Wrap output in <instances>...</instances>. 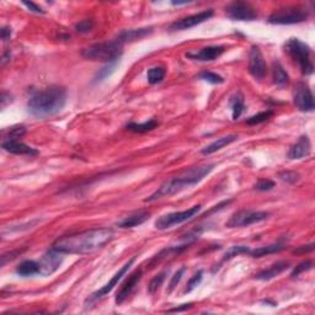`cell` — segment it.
Masks as SVG:
<instances>
[{
  "label": "cell",
  "mask_w": 315,
  "mask_h": 315,
  "mask_svg": "<svg viewBox=\"0 0 315 315\" xmlns=\"http://www.w3.org/2000/svg\"><path fill=\"white\" fill-rule=\"evenodd\" d=\"M166 275H167V271H164L161 272V274H159L155 276L153 280L149 282V286H148V293L149 295H154L157 290L160 288L161 286H163L165 278H166Z\"/></svg>",
  "instance_id": "obj_32"
},
{
  "label": "cell",
  "mask_w": 315,
  "mask_h": 315,
  "mask_svg": "<svg viewBox=\"0 0 315 315\" xmlns=\"http://www.w3.org/2000/svg\"><path fill=\"white\" fill-rule=\"evenodd\" d=\"M67 103V90L59 85L51 87L33 93L27 101V111L37 118H47L57 115Z\"/></svg>",
  "instance_id": "obj_2"
},
{
  "label": "cell",
  "mask_w": 315,
  "mask_h": 315,
  "mask_svg": "<svg viewBox=\"0 0 315 315\" xmlns=\"http://www.w3.org/2000/svg\"><path fill=\"white\" fill-rule=\"evenodd\" d=\"M134 261H136V258H132V259L128 260L126 264L122 266L120 270L116 272V274L114 275V277H112L111 280H110V282L106 283L103 287H101L100 289H97L96 292H94L91 296H89V298L87 299V301H85V305H87V307H89V305L94 304L95 302L100 301L101 298H103V297H105V296H108L109 293L111 292V290L114 289L116 286H117L118 282H120L122 278H123L124 275L127 274L128 270H130V268H131V266L134 264Z\"/></svg>",
  "instance_id": "obj_9"
},
{
  "label": "cell",
  "mask_w": 315,
  "mask_h": 315,
  "mask_svg": "<svg viewBox=\"0 0 315 315\" xmlns=\"http://www.w3.org/2000/svg\"><path fill=\"white\" fill-rule=\"evenodd\" d=\"M247 70L255 79H264L267 73V64L262 56L261 51L258 46H253L249 52V63H247Z\"/></svg>",
  "instance_id": "obj_14"
},
{
  "label": "cell",
  "mask_w": 315,
  "mask_h": 315,
  "mask_svg": "<svg viewBox=\"0 0 315 315\" xmlns=\"http://www.w3.org/2000/svg\"><path fill=\"white\" fill-rule=\"evenodd\" d=\"M213 169H215V165H201V166L191 167L190 170L185 171L182 175L165 181L154 194L145 198L144 202H154L160 200V198L170 197V196L181 192L182 190L197 185L204 177L209 175Z\"/></svg>",
  "instance_id": "obj_3"
},
{
  "label": "cell",
  "mask_w": 315,
  "mask_h": 315,
  "mask_svg": "<svg viewBox=\"0 0 315 315\" xmlns=\"http://www.w3.org/2000/svg\"><path fill=\"white\" fill-rule=\"evenodd\" d=\"M10 38H11V29L8 26H4L2 29V39L5 42Z\"/></svg>",
  "instance_id": "obj_44"
},
{
  "label": "cell",
  "mask_w": 315,
  "mask_h": 315,
  "mask_svg": "<svg viewBox=\"0 0 315 315\" xmlns=\"http://www.w3.org/2000/svg\"><path fill=\"white\" fill-rule=\"evenodd\" d=\"M311 267H313V262L309 261V260H307V261H303L298 266H296V268H295V270H293L292 274H290V276H292V277L299 276V275H301L302 272L310 270Z\"/></svg>",
  "instance_id": "obj_40"
},
{
  "label": "cell",
  "mask_w": 315,
  "mask_h": 315,
  "mask_svg": "<svg viewBox=\"0 0 315 315\" xmlns=\"http://www.w3.org/2000/svg\"><path fill=\"white\" fill-rule=\"evenodd\" d=\"M314 250V244H309V245H302L299 246L298 249H296L295 251H293V254H301V255H303V254H307V253H310Z\"/></svg>",
  "instance_id": "obj_43"
},
{
  "label": "cell",
  "mask_w": 315,
  "mask_h": 315,
  "mask_svg": "<svg viewBox=\"0 0 315 315\" xmlns=\"http://www.w3.org/2000/svg\"><path fill=\"white\" fill-rule=\"evenodd\" d=\"M192 307V303H187V304H182L181 307H177V308H173V309H169V313H179V311H183V310H187V309H190Z\"/></svg>",
  "instance_id": "obj_45"
},
{
  "label": "cell",
  "mask_w": 315,
  "mask_h": 315,
  "mask_svg": "<svg viewBox=\"0 0 315 315\" xmlns=\"http://www.w3.org/2000/svg\"><path fill=\"white\" fill-rule=\"evenodd\" d=\"M114 238V230L109 228H95L80 233L66 235L53 243L52 249L67 255H84L96 251Z\"/></svg>",
  "instance_id": "obj_1"
},
{
  "label": "cell",
  "mask_w": 315,
  "mask_h": 315,
  "mask_svg": "<svg viewBox=\"0 0 315 315\" xmlns=\"http://www.w3.org/2000/svg\"><path fill=\"white\" fill-rule=\"evenodd\" d=\"M202 280H203V271L200 270L196 272L194 276L190 278V281L187 282V284H186V288L185 290H183V293H191L192 290H194L196 287L202 282Z\"/></svg>",
  "instance_id": "obj_35"
},
{
  "label": "cell",
  "mask_w": 315,
  "mask_h": 315,
  "mask_svg": "<svg viewBox=\"0 0 315 315\" xmlns=\"http://www.w3.org/2000/svg\"><path fill=\"white\" fill-rule=\"evenodd\" d=\"M307 9L299 7H286L275 10L268 16V23L272 25H295L307 21Z\"/></svg>",
  "instance_id": "obj_6"
},
{
  "label": "cell",
  "mask_w": 315,
  "mask_h": 315,
  "mask_svg": "<svg viewBox=\"0 0 315 315\" xmlns=\"http://www.w3.org/2000/svg\"><path fill=\"white\" fill-rule=\"evenodd\" d=\"M149 33H152L151 27H143V29H134V30H124L118 35L117 39L121 42L122 45L126 44V42H133L137 39H142L145 36H148Z\"/></svg>",
  "instance_id": "obj_22"
},
{
  "label": "cell",
  "mask_w": 315,
  "mask_h": 315,
  "mask_svg": "<svg viewBox=\"0 0 315 315\" xmlns=\"http://www.w3.org/2000/svg\"><path fill=\"white\" fill-rule=\"evenodd\" d=\"M198 79L211 82V84H222V82H224V78H223L222 75L213 72H202L201 74L198 75Z\"/></svg>",
  "instance_id": "obj_34"
},
{
  "label": "cell",
  "mask_w": 315,
  "mask_h": 315,
  "mask_svg": "<svg viewBox=\"0 0 315 315\" xmlns=\"http://www.w3.org/2000/svg\"><path fill=\"white\" fill-rule=\"evenodd\" d=\"M201 211V204H196V206L188 208V209L181 211V212H173L164 215L155 221V228L159 230H165V229H169L174 225L182 224V223L190 221L194 217H196L198 212Z\"/></svg>",
  "instance_id": "obj_8"
},
{
  "label": "cell",
  "mask_w": 315,
  "mask_h": 315,
  "mask_svg": "<svg viewBox=\"0 0 315 315\" xmlns=\"http://www.w3.org/2000/svg\"><path fill=\"white\" fill-rule=\"evenodd\" d=\"M284 50L297 63L303 75L313 74L314 64L311 60V50L307 44L299 38H289L284 44Z\"/></svg>",
  "instance_id": "obj_5"
},
{
  "label": "cell",
  "mask_w": 315,
  "mask_h": 315,
  "mask_svg": "<svg viewBox=\"0 0 315 315\" xmlns=\"http://www.w3.org/2000/svg\"><path fill=\"white\" fill-rule=\"evenodd\" d=\"M165 75H166V68L164 66H158V67H153L146 72V79H148V82L152 85L159 84L164 80Z\"/></svg>",
  "instance_id": "obj_28"
},
{
  "label": "cell",
  "mask_w": 315,
  "mask_h": 315,
  "mask_svg": "<svg viewBox=\"0 0 315 315\" xmlns=\"http://www.w3.org/2000/svg\"><path fill=\"white\" fill-rule=\"evenodd\" d=\"M276 186V182L272 181V180H268V179H261L259 180L258 182L255 183V186H254V188L258 190V191H270V190H272Z\"/></svg>",
  "instance_id": "obj_36"
},
{
  "label": "cell",
  "mask_w": 315,
  "mask_h": 315,
  "mask_svg": "<svg viewBox=\"0 0 315 315\" xmlns=\"http://www.w3.org/2000/svg\"><path fill=\"white\" fill-rule=\"evenodd\" d=\"M293 101H295L296 108L302 112H311L314 111L315 103L314 96L307 82L299 81L297 82L295 90H293Z\"/></svg>",
  "instance_id": "obj_10"
},
{
  "label": "cell",
  "mask_w": 315,
  "mask_h": 315,
  "mask_svg": "<svg viewBox=\"0 0 315 315\" xmlns=\"http://www.w3.org/2000/svg\"><path fill=\"white\" fill-rule=\"evenodd\" d=\"M278 177H280L282 181H286L288 183H296L299 180V174L296 173V171H282V173L278 174Z\"/></svg>",
  "instance_id": "obj_39"
},
{
  "label": "cell",
  "mask_w": 315,
  "mask_h": 315,
  "mask_svg": "<svg viewBox=\"0 0 315 315\" xmlns=\"http://www.w3.org/2000/svg\"><path fill=\"white\" fill-rule=\"evenodd\" d=\"M151 218V213L146 212V211H140V212H136L133 215L126 217L122 221L118 223L117 227L121 229H131V228H136L138 225L143 224L145 221Z\"/></svg>",
  "instance_id": "obj_20"
},
{
  "label": "cell",
  "mask_w": 315,
  "mask_h": 315,
  "mask_svg": "<svg viewBox=\"0 0 315 315\" xmlns=\"http://www.w3.org/2000/svg\"><path fill=\"white\" fill-rule=\"evenodd\" d=\"M185 271H186V268L181 267L180 270H177V272L175 275H174L173 277H171V281L169 283V288H167V290H166L167 293H171L174 289L176 288V286L180 283V281H181V278L183 276V274H185Z\"/></svg>",
  "instance_id": "obj_38"
},
{
  "label": "cell",
  "mask_w": 315,
  "mask_h": 315,
  "mask_svg": "<svg viewBox=\"0 0 315 315\" xmlns=\"http://www.w3.org/2000/svg\"><path fill=\"white\" fill-rule=\"evenodd\" d=\"M268 217H270V213L265 212V211L241 209L235 212L234 215L229 218V221L225 223V227L227 228L249 227V225L266 221V219H268Z\"/></svg>",
  "instance_id": "obj_7"
},
{
  "label": "cell",
  "mask_w": 315,
  "mask_h": 315,
  "mask_svg": "<svg viewBox=\"0 0 315 315\" xmlns=\"http://www.w3.org/2000/svg\"><path fill=\"white\" fill-rule=\"evenodd\" d=\"M284 247H286V244H284V243L270 244V245L260 246V247H256V249H254V250H250L249 255L253 256V258H262V256H267V255H271V254H276V253L282 251Z\"/></svg>",
  "instance_id": "obj_25"
},
{
  "label": "cell",
  "mask_w": 315,
  "mask_h": 315,
  "mask_svg": "<svg viewBox=\"0 0 315 315\" xmlns=\"http://www.w3.org/2000/svg\"><path fill=\"white\" fill-rule=\"evenodd\" d=\"M95 24L93 20L90 19H87V20H81L80 23H78L75 25V30L76 32L79 33H87V32H90L91 30L94 29Z\"/></svg>",
  "instance_id": "obj_37"
},
{
  "label": "cell",
  "mask_w": 315,
  "mask_h": 315,
  "mask_svg": "<svg viewBox=\"0 0 315 315\" xmlns=\"http://www.w3.org/2000/svg\"><path fill=\"white\" fill-rule=\"evenodd\" d=\"M272 115H274V112H272V111L260 112V114L254 115V116H251V117L247 118L246 123L249 124V126H256V124L264 123V122L270 120V118L272 117Z\"/></svg>",
  "instance_id": "obj_33"
},
{
  "label": "cell",
  "mask_w": 315,
  "mask_h": 315,
  "mask_svg": "<svg viewBox=\"0 0 315 315\" xmlns=\"http://www.w3.org/2000/svg\"><path fill=\"white\" fill-rule=\"evenodd\" d=\"M123 53V45L117 38L89 46L81 51V57L93 62L115 63Z\"/></svg>",
  "instance_id": "obj_4"
},
{
  "label": "cell",
  "mask_w": 315,
  "mask_h": 315,
  "mask_svg": "<svg viewBox=\"0 0 315 315\" xmlns=\"http://www.w3.org/2000/svg\"><path fill=\"white\" fill-rule=\"evenodd\" d=\"M213 15H215V11H213L212 9H208V10L201 11V13L190 15V16L182 17V19L174 21V23L169 26V30L170 31H183V30H190L192 29V27L204 23V21L209 20Z\"/></svg>",
  "instance_id": "obj_12"
},
{
  "label": "cell",
  "mask_w": 315,
  "mask_h": 315,
  "mask_svg": "<svg viewBox=\"0 0 315 315\" xmlns=\"http://www.w3.org/2000/svg\"><path fill=\"white\" fill-rule=\"evenodd\" d=\"M142 275H143L142 270L138 268V270L132 272V274L130 275V277H128L127 280L124 281L123 283H122L120 290H118L117 295H116V297H115L116 304H117V305L122 304V303L126 301L128 297L132 295L133 290L136 289L137 286H138L139 281L142 280Z\"/></svg>",
  "instance_id": "obj_15"
},
{
  "label": "cell",
  "mask_w": 315,
  "mask_h": 315,
  "mask_svg": "<svg viewBox=\"0 0 315 315\" xmlns=\"http://www.w3.org/2000/svg\"><path fill=\"white\" fill-rule=\"evenodd\" d=\"M289 267H290L289 262L278 261V262H276V264L270 266L268 268H265V270H262L261 272H259V274H256L255 278H256V280H260V281H270V280H272V278L280 276L282 272L288 270Z\"/></svg>",
  "instance_id": "obj_19"
},
{
  "label": "cell",
  "mask_w": 315,
  "mask_h": 315,
  "mask_svg": "<svg viewBox=\"0 0 315 315\" xmlns=\"http://www.w3.org/2000/svg\"><path fill=\"white\" fill-rule=\"evenodd\" d=\"M229 105H230V109H232V116H233V120H238V118L243 115L244 109H245V106H244L243 94L241 93L234 94L233 96L230 97V100H229Z\"/></svg>",
  "instance_id": "obj_26"
},
{
  "label": "cell",
  "mask_w": 315,
  "mask_h": 315,
  "mask_svg": "<svg viewBox=\"0 0 315 315\" xmlns=\"http://www.w3.org/2000/svg\"><path fill=\"white\" fill-rule=\"evenodd\" d=\"M224 52V46H208L200 51L188 52V53H186V57L188 59L197 60V62H212V60H216L217 58L221 57Z\"/></svg>",
  "instance_id": "obj_16"
},
{
  "label": "cell",
  "mask_w": 315,
  "mask_h": 315,
  "mask_svg": "<svg viewBox=\"0 0 315 315\" xmlns=\"http://www.w3.org/2000/svg\"><path fill=\"white\" fill-rule=\"evenodd\" d=\"M225 13L229 19L235 21H254L258 19V13L249 3L233 2L225 8Z\"/></svg>",
  "instance_id": "obj_11"
},
{
  "label": "cell",
  "mask_w": 315,
  "mask_h": 315,
  "mask_svg": "<svg viewBox=\"0 0 315 315\" xmlns=\"http://www.w3.org/2000/svg\"><path fill=\"white\" fill-rule=\"evenodd\" d=\"M3 149L5 152L11 153V154L16 155H37V149L32 148V146L25 144V143L20 142V140H4L3 142Z\"/></svg>",
  "instance_id": "obj_18"
},
{
  "label": "cell",
  "mask_w": 315,
  "mask_h": 315,
  "mask_svg": "<svg viewBox=\"0 0 315 315\" xmlns=\"http://www.w3.org/2000/svg\"><path fill=\"white\" fill-rule=\"evenodd\" d=\"M23 4L25 5V7L29 9L30 11H32V13L36 14H45V10L41 7H38L37 4H35V3L32 2H23Z\"/></svg>",
  "instance_id": "obj_41"
},
{
  "label": "cell",
  "mask_w": 315,
  "mask_h": 315,
  "mask_svg": "<svg viewBox=\"0 0 315 315\" xmlns=\"http://www.w3.org/2000/svg\"><path fill=\"white\" fill-rule=\"evenodd\" d=\"M10 58H11V53H10V52H5V53L3 54V58H2V64H3V66H4L5 62L10 59Z\"/></svg>",
  "instance_id": "obj_46"
},
{
  "label": "cell",
  "mask_w": 315,
  "mask_h": 315,
  "mask_svg": "<svg viewBox=\"0 0 315 315\" xmlns=\"http://www.w3.org/2000/svg\"><path fill=\"white\" fill-rule=\"evenodd\" d=\"M2 108L3 109H5L7 108V105L8 103H11L13 102V95H10L9 93H7V91H3V94H2Z\"/></svg>",
  "instance_id": "obj_42"
},
{
  "label": "cell",
  "mask_w": 315,
  "mask_h": 315,
  "mask_svg": "<svg viewBox=\"0 0 315 315\" xmlns=\"http://www.w3.org/2000/svg\"><path fill=\"white\" fill-rule=\"evenodd\" d=\"M26 127L23 124L19 126H13L4 132V140H17L23 136H25Z\"/></svg>",
  "instance_id": "obj_29"
},
{
  "label": "cell",
  "mask_w": 315,
  "mask_h": 315,
  "mask_svg": "<svg viewBox=\"0 0 315 315\" xmlns=\"http://www.w3.org/2000/svg\"><path fill=\"white\" fill-rule=\"evenodd\" d=\"M250 250L251 249L246 245H234V246L229 247V249L227 250V253H225L224 256H223V261H228V260L234 259L235 256L243 255V254H249Z\"/></svg>",
  "instance_id": "obj_30"
},
{
  "label": "cell",
  "mask_w": 315,
  "mask_h": 315,
  "mask_svg": "<svg viewBox=\"0 0 315 315\" xmlns=\"http://www.w3.org/2000/svg\"><path fill=\"white\" fill-rule=\"evenodd\" d=\"M311 153V143L308 136H302L298 142L295 143L288 151V158L292 160H299V159L307 158Z\"/></svg>",
  "instance_id": "obj_17"
},
{
  "label": "cell",
  "mask_w": 315,
  "mask_h": 315,
  "mask_svg": "<svg viewBox=\"0 0 315 315\" xmlns=\"http://www.w3.org/2000/svg\"><path fill=\"white\" fill-rule=\"evenodd\" d=\"M116 66H117V62L109 63V64H106L105 67H102V68L99 69V72H97L96 75L94 76V82H100V81L105 80L106 78H109V76L115 72Z\"/></svg>",
  "instance_id": "obj_31"
},
{
  "label": "cell",
  "mask_w": 315,
  "mask_h": 315,
  "mask_svg": "<svg viewBox=\"0 0 315 315\" xmlns=\"http://www.w3.org/2000/svg\"><path fill=\"white\" fill-rule=\"evenodd\" d=\"M16 274L21 277H31L39 275V264L33 260H25L16 267Z\"/></svg>",
  "instance_id": "obj_23"
},
{
  "label": "cell",
  "mask_w": 315,
  "mask_h": 315,
  "mask_svg": "<svg viewBox=\"0 0 315 315\" xmlns=\"http://www.w3.org/2000/svg\"><path fill=\"white\" fill-rule=\"evenodd\" d=\"M237 139H238L237 134H228V136L221 137V138L215 140V142L211 143V144L204 146V148L201 151V153L203 155H211V154H213V153L221 151V149L224 148L225 145L232 144V143L235 142Z\"/></svg>",
  "instance_id": "obj_21"
},
{
  "label": "cell",
  "mask_w": 315,
  "mask_h": 315,
  "mask_svg": "<svg viewBox=\"0 0 315 315\" xmlns=\"http://www.w3.org/2000/svg\"><path fill=\"white\" fill-rule=\"evenodd\" d=\"M158 126L159 122L155 120V118H152V120L143 122V123H134V122H131V123L127 124L126 128L128 131L134 133H145L149 132V131H153Z\"/></svg>",
  "instance_id": "obj_27"
},
{
  "label": "cell",
  "mask_w": 315,
  "mask_h": 315,
  "mask_svg": "<svg viewBox=\"0 0 315 315\" xmlns=\"http://www.w3.org/2000/svg\"><path fill=\"white\" fill-rule=\"evenodd\" d=\"M272 80H274V84H276L280 88L287 87L289 82L288 74L278 62L272 64Z\"/></svg>",
  "instance_id": "obj_24"
},
{
  "label": "cell",
  "mask_w": 315,
  "mask_h": 315,
  "mask_svg": "<svg viewBox=\"0 0 315 315\" xmlns=\"http://www.w3.org/2000/svg\"><path fill=\"white\" fill-rule=\"evenodd\" d=\"M63 255L64 254L58 253L54 249L48 250L38 261L39 275L44 277H48L51 276V275H53L54 272L60 267V265H62Z\"/></svg>",
  "instance_id": "obj_13"
}]
</instances>
